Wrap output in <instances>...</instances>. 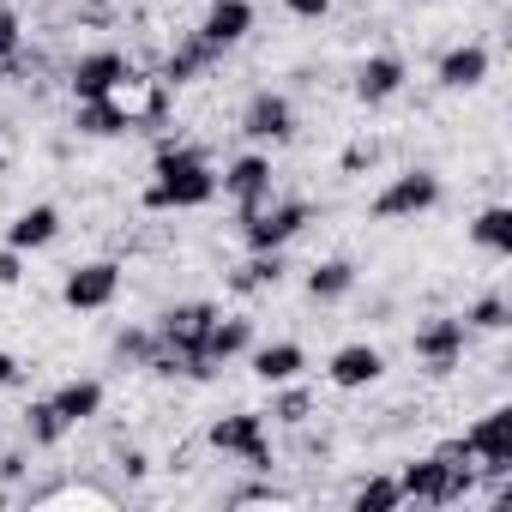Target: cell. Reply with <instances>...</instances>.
<instances>
[{"mask_svg": "<svg viewBox=\"0 0 512 512\" xmlns=\"http://www.w3.org/2000/svg\"><path fill=\"white\" fill-rule=\"evenodd\" d=\"M19 434H25V446H31V452H49V446H61L73 428H67V416H61L49 398H31V404L19 410Z\"/></svg>", "mask_w": 512, "mask_h": 512, "instance_id": "obj_28", "label": "cell"}, {"mask_svg": "<svg viewBox=\"0 0 512 512\" xmlns=\"http://www.w3.org/2000/svg\"><path fill=\"white\" fill-rule=\"evenodd\" d=\"M470 338H476V332L464 326V314L434 308V314H422V320L410 326V356H416V368H422L428 380H452V374L464 368Z\"/></svg>", "mask_w": 512, "mask_h": 512, "instance_id": "obj_5", "label": "cell"}, {"mask_svg": "<svg viewBox=\"0 0 512 512\" xmlns=\"http://www.w3.org/2000/svg\"><path fill=\"white\" fill-rule=\"evenodd\" d=\"M205 446L217 458H229L235 470H253V476H272L284 458L272 446V422L266 410H229V416H211L205 422Z\"/></svg>", "mask_w": 512, "mask_h": 512, "instance_id": "obj_2", "label": "cell"}, {"mask_svg": "<svg viewBox=\"0 0 512 512\" xmlns=\"http://www.w3.org/2000/svg\"><path fill=\"white\" fill-rule=\"evenodd\" d=\"M404 91H410V61H404L398 49H374V55H362L356 73H350V97H356L362 109H386V103H398Z\"/></svg>", "mask_w": 512, "mask_h": 512, "instance_id": "obj_11", "label": "cell"}, {"mask_svg": "<svg viewBox=\"0 0 512 512\" xmlns=\"http://www.w3.org/2000/svg\"><path fill=\"white\" fill-rule=\"evenodd\" d=\"M109 464H115L121 482H145V476H151V452L133 446V440H115V446H109Z\"/></svg>", "mask_w": 512, "mask_h": 512, "instance_id": "obj_33", "label": "cell"}, {"mask_svg": "<svg viewBox=\"0 0 512 512\" xmlns=\"http://www.w3.org/2000/svg\"><path fill=\"white\" fill-rule=\"evenodd\" d=\"M217 67H223V49H217V43L193 25V31H175V37H169V49H163V61H157V79L181 91V85L211 79Z\"/></svg>", "mask_w": 512, "mask_h": 512, "instance_id": "obj_12", "label": "cell"}, {"mask_svg": "<svg viewBox=\"0 0 512 512\" xmlns=\"http://www.w3.org/2000/svg\"><path fill=\"white\" fill-rule=\"evenodd\" d=\"M235 133L253 139V145H290L296 139V97L290 91H272V85L247 91V103L235 115Z\"/></svg>", "mask_w": 512, "mask_h": 512, "instance_id": "obj_9", "label": "cell"}, {"mask_svg": "<svg viewBox=\"0 0 512 512\" xmlns=\"http://www.w3.org/2000/svg\"><path fill=\"white\" fill-rule=\"evenodd\" d=\"M49 404L67 416V428H91V422L103 416L109 392H103V380H97V374H73V380H61V386L49 392Z\"/></svg>", "mask_w": 512, "mask_h": 512, "instance_id": "obj_21", "label": "cell"}, {"mask_svg": "<svg viewBox=\"0 0 512 512\" xmlns=\"http://www.w3.org/2000/svg\"><path fill=\"white\" fill-rule=\"evenodd\" d=\"M464 235H470V247H482L488 253V260H506V253H512V205H482L470 223H464Z\"/></svg>", "mask_w": 512, "mask_h": 512, "instance_id": "obj_26", "label": "cell"}, {"mask_svg": "<svg viewBox=\"0 0 512 512\" xmlns=\"http://www.w3.org/2000/svg\"><path fill=\"white\" fill-rule=\"evenodd\" d=\"M247 350H253V320H247V314H217L211 332L199 338V356H205L211 368H229V362L247 356Z\"/></svg>", "mask_w": 512, "mask_h": 512, "instance_id": "obj_23", "label": "cell"}, {"mask_svg": "<svg viewBox=\"0 0 512 512\" xmlns=\"http://www.w3.org/2000/svg\"><path fill=\"white\" fill-rule=\"evenodd\" d=\"M380 380H386V350L368 338H350L326 356V386H338V392H368Z\"/></svg>", "mask_w": 512, "mask_h": 512, "instance_id": "obj_15", "label": "cell"}, {"mask_svg": "<svg viewBox=\"0 0 512 512\" xmlns=\"http://www.w3.org/2000/svg\"><path fill=\"white\" fill-rule=\"evenodd\" d=\"M464 326L500 338V332L512 326V302H506V290H482V296H470V302H464Z\"/></svg>", "mask_w": 512, "mask_h": 512, "instance_id": "obj_30", "label": "cell"}, {"mask_svg": "<svg viewBox=\"0 0 512 512\" xmlns=\"http://www.w3.org/2000/svg\"><path fill=\"white\" fill-rule=\"evenodd\" d=\"M284 278H290V260H284V247H272V253H247L241 266H229L223 290L229 296H272Z\"/></svg>", "mask_w": 512, "mask_h": 512, "instance_id": "obj_17", "label": "cell"}, {"mask_svg": "<svg viewBox=\"0 0 512 512\" xmlns=\"http://www.w3.org/2000/svg\"><path fill=\"white\" fill-rule=\"evenodd\" d=\"M398 476V488H404V506L416 500V506H458V500H476V470H458V464H446V458H410V464H398L392 470Z\"/></svg>", "mask_w": 512, "mask_h": 512, "instance_id": "obj_6", "label": "cell"}, {"mask_svg": "<svg viewBox=\"0 0 512 512\" xmlns=\"http://www.w3.org/2000/svg\"><path fill=\"white\" fill-rule=\"evenodd\" d=\"M464 446L476 458V476H506L512 470V404H488L464 428Z\"/></svg>", "mask_w": 512, "mask_h": 512, "instance_id": "obj_13", "label": "cell"}, {"mask_svg": "<svg viewBox=\"0 0 512 512\" xmlns=\"http://www.w3.org/2000/svg\"><path fill=\"white\" fill-rule=\"evenodd\" d=\"M157 326H121L115 338H109V368L115 374H145L151 368V356H157Z\"/></svg>", "mask_w": 512, "mask_h": 512, "instance_id": "obj_27", "label": "cell"}, {"mask_svg": "<svg viewBox=\"0 0 512 512\" xmlns=\"http://www.w3.org/2000/svg\"><path fill=\"white\" fill-rule=\"evenodd\" d=\"M31 476V446H0V488Z\"/></svg>", "mask_w": 512, "mask_h": 512, "instance_id": "obj_34", "label": "cell"}, {"mask_svg": "<svg viewBox=\"0 0 512 512\" xmlns=\"http://www.w3.org/2000/svg\"><path fill=\"white\" fill-rule=\"evenodd\" d=\"M314 416H320L314 386H302V380L272 386V404H266V422H272V428H314Z\"/></svg>", "mask_w": 512, "mask_h": 512, "instance_id": "obj_25", "label": "cell"}, {"mask_svg": "<svg viewBox=\"0 0 512 512\" xmlns=\"http://www.w3.org/2000/svg\"><path fill=\"white\" fill-rule=\"evenodd\" d=\"M247 374L260 386H284V380H302L308 374V350L296 338H272V344H253L247 350Z\"/></svg>", "mask_w": 512, "mask_h": 512, "instance_id": "obj_18", "label": "cell"}, {"mask_svg": "<svg viewBox=\"0 0 512 512\" xmlns=\"http://www.w3.org/2000/svg\"><path fill=\"white\" fill-rule=\"evenodd\" d=\"M121 284H127L121 260H79L61 278V308H73V314H109L121 302Z\"/></svg>", "mask_w": 512, "mask_h": 512, "instance_id": "obj_8", "label": "cell"}, {"mask_svg": "<svg viewBox=\"0 0 512 512\" xmlns=\"http://www.w3.org/2000/svg\"><path fill=\"white\" fill-rule=\"evenodd\" d=\"M488 73H494V49L476 43V37H464V43L440 49V61H434V91H446V97H470V91L488 85Z\"/></svg>", "mask_w": 512, "mask_h": 512, "instance_id": "obj_14", "label": "cell"}, {"mask_svg": "<svg viewBox=\"0 0 512 512\" xmlns=\"http://www.w3.org/2000/svg\"><path fill=\"white\" fill-rule=\"evenodd\" d=\"M67 133L73 139H121V133H133V121H127L121 97H91V103H73V127Z\"/></svg>", "mask_w": 512, "mask_h": 512, "instance_id": "obj_24", "label": "cell"}, {"mask_svg": "<svg viewBox=\"0 0 512 512\" xmlns=\"http://www.w3.org/2000/svg\"><path fill=\"white\" fill-rule=\"evenodd\" d=\"M217 193H223V199H235V211L266 205V199L278 193V163H272V151H266V145H253V151L229 157V163H223V175H217Z\"/></svg>", "mask_w": 512, "mask_h": 512, "instance_id": "obj_10", "label": "cell"}, {"mask_svg": "<svg viewBox=\"0 0 512 512\" xmlns=\"http://www.w3.org/2000/svg\"><path fill=\"white\" fill-rule=\"evenodd\" d=\"M386 151H392V145H386V139H374V133H368V139H350V145H344V157H338V169H344V175H368V169H380V157H386Z\"/></svg>", "mask_w": 512, "mask_h": 512, "instance_id": "obj_32", "label": "cell"}, {"mask_svg": "<svg viewBox=\"0 0 512 512\" xmlns=\"http://www.w3.org/2000/svg\"><path fill=\"white\" fill-rule=\"evenodd\" d=\"M217 199V163L205 145H187L181 133H157L151 151V181H145V211H199Z\"/></svg>", "mask_w": 512, "mask_h": 512, "instance_id": "obj_1", "label": "cell"}, {"mask_svg": "<svg viewBox=\"0 0 512 512\" xmlns=\"http://www.w3.org/2000/svg\"><path fill=\"white\" fill-rule=\"evenodd\" d=\"M19 284H25V253L0 247V290H19Z\"/></svg>", "mask_w": 512, "mask_h": 512, "instance_id": "obj_36", "label": "cell"}, {"mask_svg": "<svg viewBox=\"0 0 512 512\" xmlns=\"http://www.w3.org/2000/svg\"><path fill=\"white\" fill-rule=\"evenodd\" d=\"M308 223H314V199H302V193H272L266 205L235 211V235H241V247H247V253L290 247Z\"/></svg>", "mask_w": 512, "mask_h": 512, "instance_id": "obj_3", "label": "cell"}, {"mask_svg": "<svg viewBox=\"0 0 512 512\" xmlns=\"http://www.w3.org/2000/svg\"><path fill=\"white\" fill-rule=\"evenodd\" d=\"M133 79V61H127V49H79L67 67H61V85H67V97L73 103H91V97H115L121 85Z\"/></svg>", "mask_w": 512, "mask_h": 512, "instance_id": "obj_7", "label": "cell"}, {"mask_svg": "<svg viewBox=\"0 0 512 512\" xmlns=\"http://www.w3.org/2000/svg\"><path fill=\"white\" fill-rule=\"evenodd\" d=\"M55 241H61V205L37 199V205H19V211L7 217V247L43 253V247H55Z\"/></svg>", "mask_w": 512, "mask_h": 512, "instance_id": "obj_19", "label": "cell"}, {"mask_svg": "<svg viewBox=\"0 0 512 512\" xmlns=\"http://www.w3.org/2000/svg\"><path fill=\"white\" fill-rule=\"evenodd\" d=\"M440 199H446V181H440L428 163H404L398 175L380 181V193L368 199V217H374V223H416V217H428Z\"/></svg>", "mask_w": 512, "mask_h": 512, "instance_id": "obj_4", "label": "cell"}, {"mask_svg": "<svg viewBox=\"0 0 512 512\" xmlns=\"http://www.w3.org/2000/svg\"><path fill=\"white\" fill-rule=\"evenodd\" d=\"M253 25H260V7L253 0H205V13H199V31L229 55L253 37Z\"/></svg>", "mask_w": 512, "mask_h": 512, "instance_id": "obj_16", "label": "cell"}, {"mask_svg": "<svg viewBox=\"0 0 512 512\" xmlns=\"http://www.w3.org/2000/svg\"><path fill=\"white\" fill-rule=\"evenodd\" d=\"M356 260H344V253H332V260H314L308 272H302V296L308 302H320V308H332V302H344V296H356Z\"/></svg>", "mask_w": 512, "mask_h": 512, "instance_id": "obj_22", "label": "cell"}, {"mask_svg": "<svg viewBox=\"0 0 512 512\" xmlns=\"http://www.w3.org/2000/svg\"><path fill=\"white\" fill-rule=\"evenodd\" d=\"M344 500H350L356 512H398V506H404V488H398V476H392V470H368Z\"/></svg>", "mask_w": 512, "mask_h": 512, "instance_id": "obj_29", "label": "cell"}, {"mask_svg": "<svg viewBox=\"0 0 512 512\" xmlns=\"http://www.w3.org/2000/svg\"><path fill=\"white\" fill-rule=\"evenodd\" d=\"M25 380V362L13 356V350H0V392H7V386H19Z\"/></svg>", "mask_w": 512, "mask_h": 512, "instance_id": "obj_37", "label": "cell"}, {"mask_svg": "<svg viewBox=\"0 0 512 512\" xmlns=\"http://www.w3.org/2000/svg\"><path fill=\"white\" fill-rule=\"evenodd\" d=\"M284 13H290V19H302V25H320V19H332V13H338V0H284Z\"/></svg>", "mask_w": 512, "mask_h": 512, "instance_id": "obj_35", "label": "cell"}, {"mask_svg": "<svg viewBox=\"0 0 512 512\" xmlns=\"http://www.w3.org/2000/svg\"><path fill=\"white\" fill-rule=\"evenodd\" d=\"M217 314H223V308H217V302H199V296H193V302H175V308L157 314V338L175 344V350H199V338L211 332Z\"/></svg>", "mask_w": 512, "mask_h": 512, "instance_id": "obj_20", "label": "cell"}, {"mask_svg": "<svg viewBox=\"0 0 512 512\" xmlns=\"http://www.w3.org/2000/svg\"><path fill=\"white\" fill-rule=\"evenodd\" d=\"M368 320L386 326V320H392V296H374V302H368Z\"/></svg>", "mask_w": 512, "mask_h": 512, "instance_id": "obj_38", "label": "cell"}, {"mask_svg": "<svg viewBox=\"0 0 512 512\" xmlns=\"http://www.w3.org/2000/svg\"><path fill=\"white\" fill-rule=\"evenodd\" d=\"M19 55H25V13L13 7V0H0V85H7Z\"/></svg>", "mask_w": 512, "mask_h": 512, "instance_id": "obj_31", "label": "cell"}]
</instances>
